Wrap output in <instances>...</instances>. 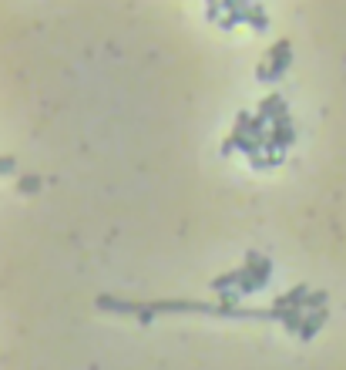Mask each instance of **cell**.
I'll return each mask as SVG.
<instances>
[{"label":"cell","mask_w":346,"mask_h":370,"mask_svg":"<svg viewBox=\"0 0 346 370\" xmlns=\"http://www.w3.org/2000/svg\"><path fill=\"white\" fill-rule=\"evenodd\" d=\"M326 307V293H323V290H313V293L306 296V303H302V310H306V313H313V310H323Z\"/></svg>","instance_id":"cell-10"},{"label":"cell","mask_w":346,"mask_h":370,"mask_svg":"<svg viewBox=\"0 0 346 370\" xmlns=\"http://www.w3.org/2000/svg\"><path fill=\"white\" fill-rule=\"evenodd\" d=\"M259 118H266V122H276V118H283V115H289L286 111V98L283 94H266L262 98V105H259V111H256Z\"/></svg>","instance_id":"cell-4"},{"label":"cell","mask_w":346,"mask_h":370,"mask_svg":"<svg viewBox=\"0 0 346 370\" xmlns=\"http://www.w3.org/2000/svg\"><path fill=\"white\" fill-rule=\"evenodd\" d=\"M330 320V310H313V313H306V320H302V330H300V340L306 343V340H313L323 330V324Z\"/></svg>","instance_id":"cell-7"},{"label":"cell","mask_w":346,"mask_h":370,"mask_svg":"<svg viewBox=\"0 0 346 370\" xmlns=\"http://www.w3.org/2000/svg\"><path fill=\"white\" fill-rule=\"evenodd\" d=\"M309 293H313V290H309L306 283H300V286H293L289 293L276 296V300H272V310H293V307H302V303H306V296H309Z\"/></svg>","instance_id":"cell-5"},{"label":"cell","mask_w":346,"mask_h":370,"mask_svg":"<svg viewBox=\"0 0 346 370\" xmlns=\"http://www.w3.org/2000/svg\"><path fill=\"white\" fill-rule=\"evenodd\" d=\"M249 276V269L245 266H239V269H229V273H222V276H215L209 283L215 293H229V290H239V283Z\"/></svg>","instance_id":"cell-6"},{"label":"cell","mask_w":346,"mask_h":370,"mask_svg":"<svg viewBox=\"0 0 346 370\" xmlns=\"http://www.w3.org/2000/svg\"><path fill=\"white\" fill-rule=\"evenodd\" d=\"M289 61H293V47H289V41L283 37V41H276V44L269 47V58L256 68V77L259 81H279V77L286 75Z\"/></svg>","instance_id":"cell-2"},{"label":"cell","mask_w":346,"mask_h":370,"mask_svg":"<svg viewBox=\"0 0 346 370\" xmlns=\"http://www.w3.org/2000/svg\"><path fill=\"white\" fill-rule=\"evenodd\" d=\"M272 317H276L279 324L286 326L289 333H296V337H300L302 320H306V310H302V307H293V310H272Z\"/></svg>","instance_id":"cell-9"},{"label":"cell","mask_w":346,"mask_h":370,"mask_svg":"<svg viewBox=\"0 0 346 370\" xmlns=\"http://www.w3.org/2000/svg\"><path fill=\"white\" fill-rule=\"evenodd\" d=\"M242 24H249V27H256V31H266V27H269V14H266V7H262L259 0H249L245 11H242Z\"/></svg>","instance_id":"cell-8"},{"label":"cell","mask_w":346,"mask_h":370,"mask_svg":"<svg viewBox=\"0 0 346 370\" xmlns=\"http://www.w3.org/2000/svg\"><path fill=\"white\" fill-rule=\"evenodd\" d=\"M41 185H44V179H37V175H24V179L17 182V189H20L24 196H30V192H37Z\"/></svg>","instance_id":"cell-11"},{"label":"cell","mask_w":346,"mask_h":370,"mask_svg":"<svg viewBox=\"0 0 346 370\" xmlns=\"http://www.w3.org/2000/svg\"><path fill=\"white\" fill-rule=\"evenodd\" d=\"M269 141H276L279 148H289V145L296 141V128L289 122V115H283V118H276V122L269 125Z\"/></svg>","instance_id":"cell-3"},{"label":"cell","mask_w":346,"mask_h":370,"mask_svg":"<svg viewBox=\"0 0 346 370\" xmlns=\"http://www.w3.org/2000/svg\"><path fill=\"white\" fill-rule=\"evenodd\" d=\"M249 165H252V169H259V172H262V169H272V165H269V158H266V152L252 155V158H249Z\"/></svg>","instance_id":"cell-12"},{"label":"cell","mask_w":346,"mask_h":370,"mask_svg":"<svg viewBox=\"0 0 346 370\" xmlns=\"http://www.w3.org/2000/svg\"><path fill=\"white\" fill-rule=\"evenodd\" d=\"M242 266L249 269V276L239 283V296H249V293L266 290V283H269V276H272V260H266V256H262V253H256V249H249Z\"/></svg>","instance_id":"cell-1"},{"label":"cell","mask_w":346,"mask_h":370,"mask_svg":"<svg viewBox=\"0 0 346 370\" xmlns=\"http://www.w3.org/2000/svg\"><path fill=\"white\" fill-rule=\"evenodd\" d=\"M14 155H0V175H11V172H14Z\"/></svg>","instance_id":"cell-13"}]
</instances>
